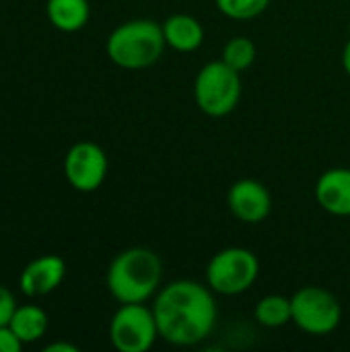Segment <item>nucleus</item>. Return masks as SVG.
<instances>
[{
  "mask_svg": "<svg viewBox=\"0 0 350 352\" xmlns=\"http://www.w3.org/2000/svg\"><path fill=\"white\" fill-rule=\"evenodd\" d=\"M153 314L159 336L173 346H196L217 326V301L210 287L198 280L179 278L163 285L153 297Z\"/></svg>",
  "mask_w": 350,
  "mask_h": 352,
  "instance_id": "nucleus-1",
  "label": "nucleus"
},
{
  "mask_svg": "<svg viewBox=\"0 0 350 352\" xmlns=\"http://www.w3.org/2000/svg\"><path fill=\"white\" fill-rule=\"evenodd\" d=\"M105 283L118 303H146L163 287V262L149 248H128L111 260Z\"/></svg>",
  "mask_w": 350,
  "mask_h": 352,
  "instance_id": "nucleus-2",
  "label": "nucleus"
},
{
  "mask_svg": "<svg viewBox=\"0 0 350 352\" xmlns=\"http://www.w3.org/2000/svg\"><path fill=\"white\" fill-rule=\"evenodd\" d=\"M167 43L161 23L153 19H130L118 25L107 41V58L124 70H142L159 62Z\"/></svg>",
  "mask_w": 350,
  "mask_h": 352,
  "instance_id": "nucleus-3",
  "label": "nucleus"
},
{
  "mask_svg": "<svg viewBox=\"0 0 350 352\" xmlns=\"http://www.w3.org/2000/svg\"><path fill=\"white\" fill-rule=\"evenodd\" d=\"M194 99L210 118L229 116L241 99V76L223 60L204 64L194 78Z\"/></svg>",
  "mask_w": 350,
  "mask_h": 352,
  "instance_id": "nucleus-4",
  "label": "nucleus"
},
{
  "mask_svg": "<svg viewBox=\"0 0 350 352\" xmlns=\"http://www.w3.org/2000/svg\"><path fill=\"white\" fill-rule=\"evenodd\" d=\"M260 276V260L248 248H225L206 264V285L215 295L235 297L254 287Z\"/></svg>",
  "mask_w": 350,
  "mask_h": 352,
  "instance_id": "nucleus-5",
  "label": "nucleus"
},
{
  "mask_svg": "<svg viewBox=\"0 0 350 352\" xmlns=\"http://www.w3.org/2000/svg\"><path fill=\"white\" fill-rule=\"evenodd\" d=\"M159 338L153 307L146 303H120L109 320V342L118 352H146Z\"/></svg>",
  "mask_w": 350,
  "mask_h": 352,
  "instance_id": "nucleus-6",
  "label": "nucleus"
},
{
  "mask_svg": "<svg viewBox=\"0 0 350 352\" xmlns=\"http://www.w3.org/2000/svg\"><path fill=\"white\" fill-rule=\"evenodd\" d=\"M293 324L309 336H328L342 322L338 299L324 287L307 285L291 297Z\"/></svg>",
  "mask_w": 350,
  "mask_h": 352,
  "instance_id": "nucleus-7",
  "label": "nucleus"
},
{
  "mask_svg": "<svg viewBox=\"0 0 350 352\" xmlns=\"http://www.w3.org/2000/svg\"><path fill=\"white\" fill-rule=\"evenodd\" d=\"M109 171V161L105 151L91 142V140H80L72 144L64 157V175L70 188L83 194L97 192Z\"/></svg>",
  "mask_w": 350,
  "mask_h": 352,
  "instance_id": "nucleus-8",
  "label": "nucleus"
},
{
  "mask_svg": "<svg viewBox=\"0 0 350 352\" xmlns=\"http://www.w3.org/2000/svg\"><path fill=\"white\" fill-rule=\"evenodd\" d=\"M227 206L237 221L245 225H258L268 219L272 210V196L262 182L245 177L229 188Z\"/></svg>",
  "mask_w": 350,
  "mask_h": 352,
  "instance_id": "nucleus-9",
  "label": "nucleus"
},
{
  "mask_svg": "<svg viewBox=\"0 0 350 352\" xmlns=\"http://www.w3.org/2000/svg\"><path fill=\"white\" fill-rule=\"evenodd\" d=\"M66 276V262L60 256L45 254L35 260H31L21 276H19V289L25 297H43L54 293Z\"/></svg>",
  "mask_w": 350,
  "mask_h": 352,
  "instance_id": "nucleus-10",
  "label": "nucleus"
},
{
  "mask_svg": "<svg viewBox=\"0 0 350 352\" xmlns=\"http://www.w3.org/2000/svg\"><path fill=\"white\" fill-rule=\"evenodd\" d=\"M318 204L332 217H350V169L332 167L324 171L314 188Z\"/></svg>",
  "mask_w": 350,
  "mask_h": 352,
  "instance_id": "nucleus-11",
  "label": "nucleus"
},
{
  "mask_svg": "<svg viewBox=\"0 0 350 352\" xmlns=\"http://www.w3.org/2000/svg\"><path fill=\"white\" fill-rule=\"evenodd\" d=\"M161 29H163L165 43L175 52L190 54L204 43V27L192 14L186 12L171 14L161 23Z\"/></svg>",
  "mask_w": 350,
  "mask_h": 352,
  "instance_id": "nucleus-12",
  "label": "nucleus"
},
{
  "mask_svg": "<svg viewBox=\"0 0 350 352\" xmlns=\"http://www.w3.org/2000/svg\"><path fill=\"white\" fill-rule=\"evenodd\" d=\"M45 14L54 29L62 33L80 31L91 19L89 0H47Z\"/></svg>",
  "mask_w": 350,
  "mask_h": 352,
  "instance_id": "nucleus-13",
  "label": "nucleus"
},
{
  "mask_svg": "<svg viewBox=\"0 0 350 352\" xmlns=\"http://www.w3.org/2000/svg\"><path fill=\"white\" fill-rule=\"evenodd\" d=\"M8 326L23 344H33L47 332V314L39 305H19Z\"/></svg>",
  "mask_w": 350,
  "mask_h": 352,
  "instance_id": "nucleus-14",
  "label": "nucleus"
},
{
  "mask_svg": "<svg viewBox=\"0 0 350 352\" xmlns=\"http://www.w3.org/2000/svg\"><path fill=\"white\" fill-rule=\"evenodd\" d=\"M254 318L264 328H283L293 322L291 299L283 295H266L256 303Z\"/></svg>",
  "mask_w": 350,
  "mask_h": 352,
  "instance_id": "nucleus-15",
  "label": "nucleus"
},
{
  "mask_svg": "<svg viewBox=\"0 0 350 352\" xmlns=\"http://www.w3.org/2000/svg\"><path fill=\"white\" fill-rule=\"evenodd\" d=\"M221 60L227 62L237 72H243L256 62V45L250 37H243V35L233 37L225 43Z\"/></svg>",
  "mask_w": 350,
  "mask_h": 352,
  "instance_id": "nucleus-16",
  "label": "nucleus"
},
{
  "mask_svg": "<svg viewBox=\"0 0 350 352\" xmlns=\"http://www.w3.org/2000/svg\"><path fill=\"white\" fill-rule=\"evenodd\" d=\"M215 4L227 19L250 21L260 16L268 8L270 0H215Z\"/></svg>",
  "mask_w": 350,
  "mask_h": 352,
  "instance_id": "nucleus-17",
  "label": "nucleus"
},
{
  "mask_svg": "<svg viewBox=\"0 0 350 352\" xmlns=\"http://www.w3.org/2000/svg\"><path fill=\"white\" fill-rule=\"evenodd\" d=\"M17 299L10 293V289H6L4 285H0V326H8L14 311H17Z\"/></svg>",
  "mask_w": 350,
  "mask_h": 352,
  "instance_id": "nucleus-18",
  "label": "nucleus"
},
{
  "mask_svg": "<svg viewBox=\"0 0 350 352\" xmlns=\"http://www.w3.org/2000/svg\"><path fill=\"white\" fill-rule=\"evenodd\" d=\"M25 344L17 338L10 326H0V352H19Z\"/></svg>",
  "mask_w": 350,
  "mask_h": 352,
  "instance_id": "nucleus-19",
  "label": "nucleus"
},
{
  "mask_svg": "<svg viewBox=\"0 0 350 352\" xmlns=\"http://www.w3.org/2000/svg\"><path fill=\"white\" fill-rule=\"evenodd\" d=\"M45 352H78V346L76 344H70V342H52L47 344Z\"/></svg>",
  "mask_w": 350,
  "mask_h": 352,
  "instance_id": "nucleus-20",
  "label": "nucleus"
},
{
  "mask_svg": "<svg viewBox=\"0 0 350 352\" xmlns=\"http://www.w3.org/2000/svg\"><path fill=\"white\" fill-rule=\"evenodd\" d=\"M342 68H344V72L350 76V39L349 43L344 45V50H342Z\"/></svg>",
  "mask_w": 350,
  "mask_h": 352,
  "instance_id": "nucleus-21",
  "label": "nucleus"
},
{
  "mask_svg": "<svg viewBox=\"0 0 350 352\" xmlns=\"http://www.w3.org/2000/svg\"><path fill=\"white\" fill-rule=\"evenodd\" d=\"M349 35H350V23H349Z\"/></svg>",
  "mask_w": 350,
  "mask_h": 352,
  "instance_id": "nucleus-22",
  "label": "nucleus"
}]
</instances>
